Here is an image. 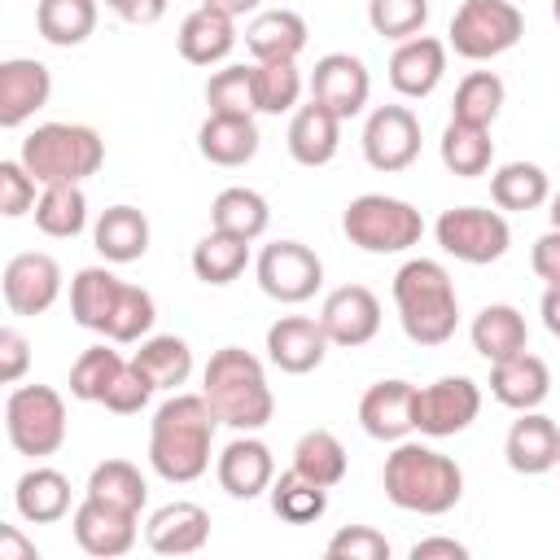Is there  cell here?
<instances>
[{
  "label": "cell",
  "mask_w": 560,
  "mask_h": 560,
  "mask_svg": "<svg viewBox=\"0 0 560 560\" xmlns=\"http://www.w3.org/2000/svg\"><path fill=\"white\" fill-rule=\"evenodd\" d=\"M214 429L219 416L206 394H171L149 424V468L171 486L197 481L210 468Z\"/></svg>",
  "instance_id": "obj_1"
},
{
  "label": "cell",
  "mask_w": 560,
  "mask_h": 560,
  "mask_svg": "<svg viewBox=\"0 0 560 560\" xmlns=\"http://www.w3.org/2000/svg\"><path fill=\"white\" fill-rule=\"evenodd\" d=\"M381 486H385V499L402 512H416V516H446L459 499H464V468L424 446V442H394V451L385 455V468H381Z\"/></svg>",
  "instance_id": "obj_2"
},
{
  "label": "cell",
  "mask_w": 560,
  "mask_h": 560,
  "mask_svg": "<svg viewBox=\"0 0 560 560\" xmlns=\"http://www.w3.org/2000/svg\"><path fill=\"white\" fill-rule=\"evenodd\" d=\"M394 306L416 346H446L459 328V293L438 258H407L394 271Z\"/></svg>",
  "instance_id": "obj_3"
},
{
  "label": "cell",
  "mask_w": 560,
  "mask_h": 560,
  "mask_svg": "<svg viewBox=\"0 0 560 560\" xmlns=\"http://www.w3.org/2000/svg\"><path fill=\"white\" fill-rule=\"evenodd\" d=\"M201 394L214 407L219 424H228L236 433H258L276 411L262 359L241 346H223L210 354V363L201 372Z\"/></svg>",
  "instance_id": "obj_4"
},
{
  "label": "cell",
  "mask_w": 560,
  "mask_h": 560,
  "mask_svg": "<svg viewBox=\"0 0 560 560\" xmlns=\"http://www.w3.org/2000/svg\"><path fill=\"white\" fill-rule=\"evenodd\" d=\"M18 158L39 184H83L101 171L105 140L88 122H39L35 131H26Z\"/></svg>",
  "instance_id": "obj_5"
},
{
  "label": "cell",
  "mask_w": 560,
  "mask_h": 560,
  "mask_svg": "<svg viewBox=\"0 0 560 560\" xmlns=\"http://www.w3.org/2000/svg\"><path fill=\"white\" fill-rule=\"evenodd\" d=\"M341 232L350 245H359L363 254H402L411 245H420L424 236V214L402 201V197H385V192H363L346 206L341 214Z\"/></svg>",
  "instance_id": "obj_6"
},
{
  "label": "cell",
  "mask_w": 560,
  "mask_h": 560,
  "mask_svg": "<svg viewBox=\"0 0 560 560\" xmlns=\"http://www.w3.org/2000/svg\"><path fill=\"white\" fill-rule=\"evenodd\" d=\"M525 35V13L512 0H464L451 18L446 48L464 61H494Z\"/></svg>",
  "instance_id": "obj_7"
},
{
  "label": "cell",
  "mask_w": 560,
  "mask_h": 560,
  "mask_svg": "<svg viewBox=\"0 0 560 560\" xmlns=\"http://www.w3.org/2000/svg\"><path fill=\"white\" fill-rule=\"evenodd\" d=\"M4 433L18 455H57L66 442V398L52 385H18L4 398Z\"/></svg>",
  "instance_id": "obj_8"
},
{
  "label": "cell",
  "mask_w": 560,
  "mask_h": 560,
  "mask_svg": "<svg viewBox=\"0 0 560 560\" xmlns=\"http://www.w3.org/2000/svg\"><path fill=\"white\" fill-rule=\"evenodd\" d=\"M433 236L442 245V254L459 258V262H472V267H486V262H499L512 245V228L503 219V210H486V206H451L438 214L433 223Z\"/></svg>",
  "instance_id": "obj_9"
},
{
  "label": "cell",
  "mask_w": 560,
  "mask_h": 560,
  "mask_svg": "<svg viewBox=\"0 0 560 560\" xmlns=\"http://www.w3.org/2000/svg\"><path fill=\"white\" fill-rule=\"evenodd\" d=\"M254 276H258V289L271 302L298 306V302L315 298V289L324 284V262L302 241H271V245H262V254L254 262Z\"/></svg>",
  "instance_id": "obj_10"
},
{
  "label": "cell",
  "mask_w": 560,
  "mask_h": 560,
  "mask_svg": "<svg viewBox=\"0 0 560 560\" xmlns=\"http://www.w3.org/2000/svg\"><path fill=\"white\" fill-rule=\"evenodd\" d=\"M481 416V385L472 376H438L416 389V429L424 438H455Z\"/></svg>",
  "instance_id": "obj_11"
},
{
  "label": "cell",
  "mask_w": 560,
  "mask_h": 560,
  "mask_svg": "<svg viewBox=\"0 0 560 560\" xmlns=\"http://www.w3.org/2000/svg\"><path fill=\"white\" fill-rule=\"evenodd\" d=\"M363 158L381 175H398L420 158V118L407 105H376L363 122Z\"/></svg>",
  "instance_id": "obj_12"
},
{
  "label": "cell",
  "mask_w": 560,
  "mask_h": 560,
  "mask_svg": "<svg viewBox=\"0 0 560 560\" xmlns=\"http://www.w3.org/2000/svg\"><path fill=\"white\" fill-rule=\"evenodd\" d=\"M0 289H4V306L13 315H44L61 298V267L52 254H39V249L13 254L4 262Z\"/></svg>",
  "instance_id": "obj_13"
},
{
  "label": "cell",
  "mask_w": 560,
  "mask_h": 560,
  "mask_svg": "<svg viewBox=\"0 0 560 560\" xmlns=\"http://www.w3.org/2000/svg\"><path fill=\"white\" fill-rule=\"evenodd\" d=\"M368 96H372V74H368V66L354 52H324L315 61V70H311V101L328 105L341 122L363 114Z\"/></svg>",
  "instance_id": "obj_14"
},
{
  "label": "cell",
  "mask_w": 560,
  "mask_h": 560,
  "mask_svg": "<svg viewBox=\"0 0 560 560\" xmlns=\"http://www.w3.org/2000/svg\"><path fill=\"white\" fill-rule=\"evenodd\" d=\"M319 324L332 346H346V350L368 346L381 332V298L368 284H341L324 298Z\"/></svg>",
  "instance_id": "obj_15"
},
{
  "label": "cell",
  "mask_w": 560,
  "mask_h": 560,
  "mask_svg": "<svg viewBox=\"0 0 560 560\" xmlns=\"http://www.w3.org/2000/svg\"><path fill=\"white\" fill-rule=\"evenodd\" d=\"M214 477H219V486H223L232 499H245V503H249V499L267 494L271 481H276L271 446H267L262 438H254V433H236V438L219 451Z\"/></svg>",
  "instance_id": "obj_16"
},
{
  "label": "cell",
  "mask_w": 560,
  "mask_h": 560,
  "mask_svg": "<svg viewBox=\"0 0 560 560\" xmlns=\"http://www.w3.org/2000/svg\"><path fill=\"white\" fill-rule=\"evenodd\" d=\"M328 332L319 324V315H280L271 328H267V359L271 368L289 372V376H306L324 363L328 354Z\"/></svg>",
  "instance_id": "obj_17"
},
{
  "label": "cell",
  "mask_w": 560,
  "mask_h": 560,
  "mask_svg": "<svg viewBox=\"0 0 560 560\" xmlns=\"http://www.w3.org/2000/svg\"><path fill=\"white\" fill-rule=\"evenodd\" d=\"M359 424L376 442H402L416 429V385L411 381H376L359 398Z\"/></svg>",
  "instance_id": "obj_18"
},
{
  "label": "cell",
  "mask_w": 560,
  "mask_h": 560,
  "mask_svg": "<svg viewBox=\"0 0 560 560\" xmlns=\"http://www.w3.org/2000/svg\"><path fill=\"white\" fill-rule=\"evenodd\" d=\"M503 459L521 477H542V472L560 468V429H556V420L542 416L538 407L521 411V420H512V429L503 438Z\"/></svg>",
  "instance_id": "obj_19"
},
{
  "label": "cell",
  "mask_w": 560,
  "mask_h": 560,
  "mask_svg": "<svg viewBox=\"0 0 560 560\" xmlns=\"http://www.w3.org/2000/svg\"><path fill=\"white\" fill-rule=\"evenodd\" d=\"M52 96V74L35 57H9L0 61V127H22L35 118Z\"/></svg>",
  "instance_id": "obj_20"
},
{
  "label": "cell",
  "mask_w": 560,
  "mask_h": 560,
  "mask_svg": "<svg viewBox=\"0 0 560 560\" xmlns=\"http://www.w3.org/2000/svg\"><path fill=\"white\" fill-rule=\"evenodd\" d=\"M144 542L158 556H192L210 542V512L192 499H175L162 503L149 521H144Z\"/></svg>",
  "instance_id": "obj_21"
},
{
  "label": "cell",
  "mask_w": 560,
  "mask_h": 560,
  "mask_svg": "<svg viewBox=\"0 0 560 560\" xmlns=\"http://www.w3.org/2000/svg\"><path fill=\"white\" fill-rule=\"evenodd\" d=\"M70 529H74V542L96 556V560H114V556H127L136 547V534H140V516H127V512H114L96 499L83 494V503L74 508L70 516Z\"/></svg>",
  "instance_id": "obj_22"
},
{
  "label": "cell",
  "mask_w": 560,
  "mask_h": 560,
  "mask_svg": "<svg viewBox=\"0 0 560 560\" xmlns=\"http://www.w3.org/2000/svg\"><path fill=\"white\" fill-rule=\"evenodd\" d=\"M446 74V44L433 35H411L389 57V88L407 101H424Z\"/></svg>",
  "instance_id": "obj_23"
},
{
  "label": "cell",
  "mask_w": 560,
  "mask_h": 560,
  "mask_svg": "<svg viewBox=\"0 0 560 560\" xmlns=\"http://www.w3.org/2000/svg\"><path fill=\"white\" fill-rule=\"evenodd\" d=\"M284 140H289V158L298 166H311V171L315 166H328L337 158V149H341V118L328 105L306 101V105L293 109Z\"/></svg>",
  "instance_id": "obj_24"
},
{
  "label": "cell",
  "mask_w": 560,
  "mask_h": 560,
  "mask_svg": "<svg viewBox=\"0 0 560 560\" xmlns=\"http://www.w3.org/2000/svg\"><path fill=\"white\" fill-rule=\"evenodd\" d=\"M490 394H494V402H503L512 411H534L551 394V368L529 350L499 359V363H490Z\"/></svg>",
  "instance_id": "obj_25"
},
{
  "label": "cell",
  "mask_w": 560,
  "mask_h": 560,
  "mask_svg": "<svg viewBox=\"0 0 560 560\" xmlns=\"http://www.w3.org/2000/svg\"><path fill=\"white\" fill-rule=\"evenodd\" d=\"M175 44H179V57L188 66H219L236 48V18H228V13L210 9V4H197L179 22Z\"/></svg>",
  "instance_id": "obj_26"
},
{
  "label": "cell",
  "mask_w": 560,
  "mask_h": 560,
  "mask_svg": "<svg viewBox=\"0 0 560 560\" xmlns=\"http://www.w3.org/2000/svg\"><path fill=\"white\" fill-rule=\"evenodd\" d=\"M13 508L22 521L31 525H52L70 512V477L61 468H48V464H35L18 477L13 486Z\"/></svg>",
  "instance_id": "obj_27"
},
{
  "label": "cell",
  "mask_w": 560,
  "mask_h": 560,
  "mask_svg": "<svg viewBox=\"0 0 560 560\" xmlns=\"http://www.w3.org/2000/svg\"><path fill=\"white\" fill-rule=\"evenodd\" d=\"M245 48L254 61H298L306 48V22L293 9H262L245 26Z\"/></svg>",
  "instance_id": "obj_28"
},
{
  "label": "cell",
  "mask_w": 560,
  "mask_h": 560,
  "mask_svg": "<svg viewBox=\"0 0 560 560\" xmlns=\"http://www.w3.org/2000/svg\"><path fill=\"white\" fill-rule=\"evenodd\" d=\"M258 122L254 118H236V114H206V122L197 127V149L210 166H245L258 153Z\"/></svg>",
  "instance_id": "obj_29"
},
{
  "label": "cell",
  "mask_w": 560,
  "mask_h": 560,
  "mask_svg": "<svg viewBox=\"0 0 560 560\" xmlns=\"http://www.w3.org/2000/svg\"><path fill=\"white\" fill-rule=\"evenodd\" d=\"M472 350L486 359V363H499V359H512L521 350H529V328H525V315L508 302H490L477 311L472 328Z\"/></svg>",
  "instance_id": "obj_30"
},
{
  "label": "cell",
  "mask_w": 560,
  "mask_h": 560,
  "mask_svg": "<svg viewBox=\"0 0 560 560\" xmlns=\"http://www.w3.org/2000/svg\"><path fill=\"white\" fill-rule=\"evenodd\" d=\"M92 245L105 262H136L149 254V219L136 206H109L101 210L92 228Z\"/></svg>",
  "instance_id": "obj_31"
},
{
  "label": "cell",
  "mask_w": 560,
  "mask_h": 560,
  "mask_svg": "<svg viewBox=\"0 0 560 560\" xmlns=\"http://www.w3.org/2000/svg\"><path fill=\"white\" fill-rule=\"evenodd\" d=\"M122 284L127 280H118L109 267H79L74 280H70V315H74V324L105 337V324H109V315L118 306Z\"/></svg>",
  "instance_id": "obj_32"
},
{
  "label": "cell",
  "mask_w": 560,
  "mask_h": 560,
  "mask_svg": "<svg viewBox=\"0 0 560 560\" xmlns=\"http://www.w3.org/2000/svg\"><path fill=\"white\" fill-rule=\"evenodd\" d=\"M83 494L96 499V503H105V508H114V512L140 516V508L149 499V481H144V472L131 459H105V464L92 468Z\"/></svg>",
  "instance_id": "obj_33"
},
{
  "label": "cell",
  "mask_w": 560,
  "mask_h": 560,
  "mask_svg": "<svg viewBox=\"0 0 560 560\" xmlns=\"http://www.w3.org/2000/svg\"><path fill=\"white\" fill-rule=\"evenodd\" d=\"M438 153H442V166L459 179H477L490 171L494 162V140H490V127H472V122H459L451 118L442 140H438Z\"/></svg>",
  "instance_id": "obj_34"
},
{
  "label": "cell",
  "mask_w": 560,
  "mask_h": 560,
  "mask_svg": "<svg viewBox=\"0 0 560 560\" xmlns=\"http://www.w3.org/2000/svg\"><path fill=\"white\" fill-rule=\"evenodd\" d=\"M490 197H494L499 210L525 214V210H538V206L551 201V179L538 162H503L490 175Z\"/></svg>",
  "instance_id": "obj_35"
},
{
  "label": "cell",
  "mask_w": 560,
  "mask_h": 560,
  "mask_svg": "<svg viewBox=\"0 0 560 560\" xmlns=\"http://www.w3.org/2000/svg\"><path fill=\"white\" fill-rule=\"evenodd\" d=\"M271 223V206L262 192L254 188H223L214 201H210V228L228 232V236H241V241H258Z\"/></svg>",
  "instance_id": "obj_36"
},
{
  "label": "cell",
  "mask_w": 560,
  "mask_h": 560,
  "mask_svg": "<svg viewBox=\"0 0 560 560\" xmlns=\"http://www.w3.org/2000/svg\"><path fill=\"white\" fill-rule=\"evenodd\" d=\"M35 31L52 48H79L96 31V0H39Z\"/></svg>",
  "instance_id": "obj_37"
},
{
  "label": "cell",
  "mask_w": 560,
  "mask_h": 560,
  "mask_svg": "<svg viewBox=\"0 0 560 560\" xmlns=\"http://www.w3.org/2000/svg\"><path fill=\"white\" fill-rule=\"evenodd\" d=\"M35 228L52 241H74L88 228V197L79 184H44L35 201Z\"/></svg>",
  "instance_id": "obj_38"
},
{
  "label": "cell",
  "mask_w": 560,
  "mask_h": 560,
  "mask_svg": "<svg viewBox=\"0 0 560 560\" xmlns=\"http://www.w3.org/2000/svg\"><path fill=\"white\" fill-rule=\"evenodd\" d=\"M245 267H249V241H241V236H228V232L210 228V232L192 245V276H197L201 284L223 289V284H232Z\"/></svg>",
  "instance_id": "obj_39"
},
{
  "label": "cell",
  "mask_w": 560,
  "mask_h": 560,
  "mask_svg": "<svg viewBox=\"0 0 560 560\" xmlns=\"http://www.w3.org/2000/svg\"><path fill=\"white\" fill-rule=\"evenodd\" d=\"M131 363L153 381V389H171V394L192 376V350H188V341L175 337V332L144 337Z\"/></svg>",
  "instance_id": "obj_40"
},
{
  "label": "cell",
  "mask_w": 560,
  "mask_h": 560,
  "mask_svg": "<svg viewBox=\"0 0 560 560\" xmlns=\"http://www.w3.org/2000/svg\"><path fill=\"white\" fill-rule=\"evenodd\" d=\"M293 468H298L306 481L332 490V486L346 481L350 459H346V446L337 442V433H328V429H306V433L293 442Z\"/></svg>",
  "instance_id": "obj_41"
},
{
  "label": "cell",
  "mask_w": 560,
  "mask_h": 560,
  "mask_svg": "<svg viewBox=\"0 0 560 560\" xmlns=\"http://www.w3.org/2000/svg\"><path fill=\"white\" fill-rule=\"evenodd\" d=\"M267 494H271V512L280 521H289V525H315L328 512V490L315 486V481H306L298 468L280 472Z\"/></svg>",
  "instance_id": "obj_42"
},
{
  "label": "cell",
  "mask_w": 560,
  "mask_h": 560,
  "mask_svg": "<svg viewBox=\"0 0 560 560\" xmlns=\"http://www.w3.org/2000/svg\"><path fill=\"white\" fill-rule=\"evenodd\" d=\"M503 96H508V88H503V79H499L494 70H472V74H464L459 88H455L451 118L472 122V127H490V122L499 118V109H503Z\"/></svg>",
  "instance_id": "obj_43"
},
{
  "label": "cell",
  "mask_w": 560,
  "mask_h": 560,
  "mask_svg": "<svg viewBox=\"0 0 560 560\" xmlns=\"http://www.w3.org/2000/svg\"><path fill=\"white\" fill-rule=\"evenodd\" d=\"M302 96V70L298 61H254V101L258 114H289Z\"/></svg>",
  "instance_id": "obj_44"
},
{
  "label": "cell",
  "mask_w": 560,
  "mask_h": 560,
  "mask_svg": "<svg viewBox=\"0 0 560 560\" xmlns=\"http://www.w3.org/2000/svg\"><path fill=\"white\" fill-rule=\"evenodd\" d=\"M122 354L114 350V341L109 346H88L79 359H74V368H70V394L79 398V402H101L105 394H109V385H114V376L122 372Z\"/></svg>",
  "instance_id": "obj_45"
},
{
  "label": "cell",
  "mask_w": 560,
  "mask_h": 560,
  "mask_svg": "<svg viewBox=\"0 0 560 560\" xmlns=\"http://www.w3.org/2000/svg\"><path fill=\"white\" fill-rule=\"evenodd\" d=\"M206 105L210 114H236V118H254L258 101H254V66H223L210 74L206 83Z\"/></svg>",
  "instance_id": "obj_46"
},
{
  "label": "cell",
  "mask_w": 560,
  "mask_h": 560,
  "mask_svg": "<svg viewBox=\"0 0 560 560\" xmlns=\"http://www.w3.org/2000/svg\"><path fill=\"white\" fill-rule=\"evenodd\" d=\"M153 319H158L153 293L140 289V284H122L118 306H114V315H109V324H105V341H114V346H131V341L149 337Z\"/></svg>",
  "instance_id": "obj_47"
},
{
  "label": "cell",
  "mask_w": 560,
  "mask_h": 560,
  "mask_svg": "<svg viewBox=\"0 0 560 560\" xmlns=\"http://www.w3.org/2000/svg\"><path fill=\"white\" fill-rule=\"evenodd\" d=\"M368 22H372L376 35L402 44L411 35H424L429 0H368Z\"/></svg>",
  "instance_id": "obj_48"
},
{
  "label": "cell",
  "mask_w": 560,
  "mask_h": 560,
  "mask_svg": "<svg viewBox=\"0 0 560 560\" xmlns=\"http://www.w3.org/2000/svg\"><path fill=\"white\" fill-rule=\"evenodd\" d=\"M389 538L372 525H341L324 547L328 560H389Z\"/></svg>",
  "instance_id": "obj_49"
},
{
  "label": "cell",
  "mask_w": 560,
  "mask_h": 560,
  "mask_svg": "<svg viewBox=\"0 0 560 560\" xmlns=\"http://www.w3.org/2000/svg\"><path fill=\"white\" fill-rule=\"evenodd\" d=\"M35 175L26 171V162L22 158H4L0 162V214L4 219H22V214H31L35 210Z\"/></svg>",
  "instance_id": "obj_50"
},
{
  "label": "cell",
  "mask_w": 560,
  "mask_h": 560,
  "mask_svg": "<svg viewBox=\"0 0 560 560\" xmlns=\"http://www.w3.org/2000/svg\"><path fill=\"white\" fill-rule=\"evenodd\" d=\"M158 389H153V381L136 368V363H122V372L114 376V385H109V394L101 398V407L105 411H114V416H136V411H144L149 407V398H153Z\"/></svg>",
  "instance_id": "obj_51"
},
{
  "label": "cell",
  "mask_w": 560,
  "mask_h": 560,
  "mask_svg": "<svg viewBox=\"0 0 560 560\" xmlns=\"http://www.w3.org/2000/svg\"><path fill=\"white\" fill-rule=\"evenodd\" d=\"M31 368V341L18 328H0V381L18 385Z\"/></svg>",
  "instance_id": "obj_52"
},
{
  "label": "cell",
  "mask_w": 560,
  "mask_h": 560,
  "mask_svg": "<svg viewBox=\"0 0 560 560\" xmlns=\"http://www.w3.org/2000/svg\"><path fill=\"white\" fill-rule=\"evenodd\" d=\"M529 267L542 284H560V228H547L534 249H529Z\"/></svg>",
  "instance_id": "obj_53"
},
{
  "label": "cell",
  "mask_w": 560,
  "mask_h": 560,
  "mask_svg": "<svg viewBox=\"0 0 560 560\" xmlns=\"http://www.w3.org/2000/svg\"><path fill=\"white\" fill-rule=\"evenodd\" d=\"M166 4H171V0H105V9L118 13V18L131 22V26H153V22L166 13Z\"/></svg>",
  "instance_id": "obj_54"
},
{
  "label": "cell",
  "mask_w": 560,
  "mask_h": 560,
  "mask_svg": "<svg viewBox=\"0 0 560 560\" xmlns=\"http://www.w3.org/2000/svg\"><path fill=\"white\" fill-rule=\"evenodd\" d=\"M411 560H468V547H464L459 538L433 534V538H420V542L411 547Z\"/></svg>",
  "instance_id": "obj_55"
},
{
  "label": "cell",
  "mask_w": 560,
  "mask_h": 560,
  "mask_svg": "<svg viewBox=\"0 0 560 560\" xmlns=\"http://www.w3.org/2000/svg\"><path fill=\"white\" fill-rule=\"evenodd\" d=\"M0 560H39V551L31 538H22L18 525H0Z\"/></svg>",
  "instance_id": "obj_56"
},
{
  "label": "cell",
  "mask_w": 560,
  "mask_h": 560,
  "mask_svg": "<svg viewBox=\"0 0 560 560\" xmlns=\"http://www.w3.org/2000/svg\"><path fill=\"white\" fill-rule=\"evenodd\" d=\"M538 315H542V328L551 337H560V284H547V293L538 302Z\"/></svg>",
  "instance_id": "obj_57"
},
{
  "label": "cell",
  "mask_w": 560,
  "mask_h": 560,
  "mask_svg": "<svg viewBox=\"0 0 560 560\" xmlns=\"http://www.w3.org/2000/svg\"><path fill=\"white\" fill-rule=\"evenodd\" d=\"M201 4H210V9H219L228 18H245V13H258L262 0H201Z\"/></svg>",
  "instance_id": "obj_58"
},
{
  "label": "cell",
  "mask_w": 560,
  "mask_h": 560,
  "mask_svg": "<svg viewBox=\"0 0 560 560\" xmlns=\"http://www.w3.org/2000/svg\"><path fill=\"white\" fill-rule=\"evenodd\" d=\"M547 214H551V228H560V188L551 192V210Z\"/></svg>",
  "instance_id": "obj_59"
},
{
  "label": "cell",
  "mask_w": 560,
  "mask_h": 560,
  "mask_svg": "<svg viewBox=\"0 0 560 560\" xmlns=\"http://www.w3.org/2000/svg\"><path fill=\"white\" fill-rule=\"evenodd\" d=\"M551 18H556V26H560V0H551Z\"/></svg>",
  "instance_id": "obj_60"
}]
</instances>
